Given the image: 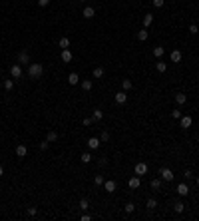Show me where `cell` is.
<instances>
[{
    "instance_id": "obj_1",
    "label": "cell",
    "mask_w": 199,
    "mask_h": 221,
    "mask_svg": "<svg viewBox=\"0 0 199 221\" xmlns=\"http://www.w3.org/2000/svg\"><path fill=\"white\" fill-rule=\"evenodd\" d=\"M42 74H44V66L42 64H28V76L32 80H38Z\"/></svg>"
},
{
    "instance_id": "obj_2",
    "label": "cell",
    "mask_w": 199,
    "mask_h": 221,
    "mask_svg": "<svg viewBox=\"0 0 199 221\" xmlns=\"http://www.w3.org/2000/svg\"><path fill=\"white\" fill-rule=\"evenodd\" d=\"M159 177H161L163 181H171L173 179V171L169 168H161L159 169Z\"/></svg>"
},
{
    "instance_id": "obj_3",
    "label": "cell",
    "mask_w": 199,
    "mask_h": 221,
    "mask_svg": "<svg viewBox=\"0 0 199 221\" xmlns=\"http://www.w3.org/2000/svg\"><path fill=\"white\" fill-rule=\"evenodd\" d=\"M10 76H12L14 80L22 78V64H14V66L10 68Z\"/></svg>"
},
{
    "instance_id": "obj_4",
    "label": "cell",
    "mask_w": 199,
    "mask_h": 221,
    "mask_svg": "<svg viewBox=\"0 0 199 221\" xmlns=\"http://www.w3.org/2000/svg\"><path fill=\"white\" fill-rule=\"evenodd\" d=\"M18 64H30V54H28L26 50L18 52Z\"/></svg>"
},
{
    "instance_id": "obj_5",
    "label": "cell",
    "mask_w": 199,
    "mask_h": 221,
    "mask_svg": "<svg viewBox=\"0 0 199 221\" xmlns=\"http://www.w3.org/2000/svg\"><path fill=\"white\" fill-rule=\"evenodd\" d=\"M127 185L132 189H138L139 185H141V179H139V175H133V177H129V181H127Z\"/></svg>"
},
{
    "instance_id": "obj_6",
    "label": "cell",
    "mask_w": 199,
    "mask_h": 221,
    "mask_svg": "<svg viewBox=\"0 0 199 221\" xmlns=\"http://www.w3.org/2000/svg\"><path fill=\"white\" fill-rule=\"evenodd\" d=\"M26 154H28V147L24 146V143H20V146H16V155H18L20 160H22V157H26Z\"/></svg>"
},
{
    "instance_id": "obj_7",
    "label": "cell",
    "mask_w": 199,
    "mask_h": 221,
    "mask_svg": "<svg viewBox=\"0 0 199 221\" xmlns=\"http://www.w3.org/2000/svg\"><path fill=\"white\" fill-rule=\"evenodd\" d=\"M179 121H181V127H183V130H187V127H191V116H181V118H179Z\"/></svg>"
},
{
    "instance_id": "obj_8",
    "label": "cell",
    "mask_w": 199,
    "mask_h": 221,
    "mask_svg": "<svg viewBox=\"0 0 199 221\" xmlns=\"http://www.w3.org/2000/svg\"><path fill=\"white\" fill-rule=\"evenodd\" d=\"M72 52H70V48H66V50H62V62H66V64H70L72 62Z\"/></svg>"
},
{
    "instance_id": "obj_9",
    "label": "cell",
    "mask_w": 199,
    "mask_h": 221,
    "mask_svg": "<svg viewBox=\"0 0 199 221\" xmlns=\"http://www.w3.org/2000/svg\"><path fill=\"white\" fill-rule=\"evenodd\" d=\"M126 102H127V94H126V90L116 94V104H126Z\"/></svg>"
},
{
    "instance_id": "obj_10",
    "label": "cell",
    "mask_w": 199,
    "mask_h": 221,
    "mask_svg": "<svg viewBox=\"0 0 199 221\" xmlns=\"http://www.w3.org/2000/svg\"><path fill=\"white\" fill-rule=\"evenodd\" d=\"M147 173V163H138L135 165V175H146Z\"/></svg>"
},
{
    "instance_id": "obj_11",
    "label": "cell",
    "mask_w": 199,
    "mask_h": 221,
    "mask_svg": "<svg viewBox=\"0 0 199 221\" xmlns=\"http://www.w3.org/2000/svg\"><path fill=\"white\" fill-rule=\"evenodd\" d=\"M68 84H70V86H76V84H80V76H78L76 72H72L70 76H68Z\"/></svg>"
},
{
    "instance_id": "obj_12",
    "label": "cell",
    "mask_w": 199,
    "mask_h": 221,
    "mask_svg": "<svg viewBox=\"0 0 199 221\" xmlns=\"http://www.w3.org/2000/svg\"><path fill=\"white\" fill-rule=\"evenodd\" d=\"M88 147H90V149H98L100 147V138H90V140H88Z\"/></svg>"
},
{
    "instance_id": "obj_13",
    "label": "cell",
    "mask_w": 199,
    "mask_h": 221,
    "mask_svg": "<svg viewBox=\"0 0 199 221\" xmlns=\"http://www.w3.org/2000/svg\"><path fill=\"white\" fill-rule=\"evenodd\" d=\"M175 191H177V193L181 195V197H183V195H187V193H189V187H187L185 183H179V185H177V189H175Z\"/></svg>"
},
{
    "instance_id": "obj_14",
    "label": "cell",
    "mask_w": 199,
    "mask_h": 221,
    "mask_svg": "<svg viewBox=\"0 0 199 221\" xmlns=\"http://www.w3.org/2000/svg\"><path fill=\"white\" fill-rule=\"evenodd\" d=\"M147 38H149V32H147V28H143V30H139V32H138V40H139V42H146Z\"/></svg>"
},
{
    "instance_id": "obj_15",
    "label": "cell",
    "mask_w": 199,
    "mask_h": 221,
    "mask_svg": "<svg viewBox=\"0 0 199 221\" xmlns=\"http://www.w3.org/2000/svg\"><path fill=\"white\" fill-rule=\"evenodd\" d=\"M94 14H96V10H94L92 6H84V18H94Z\"/></svg>"
},
{
    "instance_id": "obj_16",
    "label": "cell",
    "mask_w": 199,
    "mask_h": 221,
    "mask_svg": "<svg viewBox=\"0 0 199 221\" xmlns=\"http://www.w3.org/2000/svg\"><path fill=\"white\" fill-rule=\"evenodd\" d=\"M181 58H183V56H181V50H171V62L177 64V62H181Z\"/></svg>"
},
{
    "instance_id": "obj_17",
    "label": "cell",
    "mask_w": 199,
    "mask_h": 221,
    "mask_svg": "<svg viewBox=\"0 0 199 221\" xmlns=\"http://www.w3.org/2000/svg\"><path fill=\"white\" fill-rule=\"evenodd\" d=\"M58 46L62 48V50H66V48H70V38H66V36H64V38H60Z\"/></svg>"
},
{
    "instance_id": "obj_18",
    "label": "cell",
    "mask_w": 199,
    "mask_h": 221,
    "mask_svg": "<svg viewBox=\"0 0 199 221\" xmlns=\"http://www.w3.org/2000/svg\"><path fill=\"white\" fill-rule=\"evenodd\" d=\"M92 88H94L92 80H82V90H84V92H90Z\"/></svg>"
},
{
    "instance_id": "obj_19",
    "label": "cell",
    "mask_w": 199,
    "mask_h": 221,
    "mask_svg": "<svg viewBox=\"0 0 199 221\" xmlns=\"http://www.w3.org/2000/svg\"><path fill=\"white\" fill-rule=\"evenodd\" d=\"M94 78H104V74H106V70H104V68L100 66V68H94Z\"/></svg>"
},
{
    "instance_id": "obj_20",
    "label": "cell",
    "mask_w": 199,
    "mask_h": 221,
    "mask_svg": "<svg viewBox=\"0 0 199 221\" xmlns=\"http://www.w3.org/2000/svg\"><path fill=\"white\" fill-rule=\"evenodd\" d=\"M175 102H177L179 106H183V104L187 102V96L185 94H175Z\"/></svg>"
},
{
    "instance_id": "obj_21",
    "label": "cell",
    "mask_w": 199,
    "mask_h": 221,
    "mask_svg": "<svg viewBox=\"0 0 199 221\" xmlns=\"http://www.w3.org/2000/svg\"><path fill=\"white\" fill-rule=\"evenodd\" d=\"M104 185H106V191H110V193H112L113 189H116V181H104Z\"/></svg>"
},
{
    "instance_id": "obj_22",
    "label": "cell",
    "mask_w": 199,
    "mask_h": 221,
    "mask_svg": "<svg viewBox=\"0 0 199 221\" xmlns=\"http://www.w3.org/2000/svg\"><path fill=\"white\" fill-rule=\"evenodd\" d=\"M155 68H157V72H161V74H163V72H165V70H167V64H165V62H163V60H159L157 64H155Z\"/></svg>"
},
{
    "instance_id": "obj_23",
    "label": "cell",
    "mask_w": 199,
    "mask_h": 221,
    "mask_svg": "<svg viewBox=\"0 0 199 221\" xmlns=\"http://www.w3.org/2000/svg\"><path fill=\"white\" fill-rule=\"evenodd\" d=\"M146 205H147V209H155V207H157V199H153V197H149V199L146 201Z\"/></svg>"
},
{
    "instance_id": "obj_24",
    "label": "cell",
    "mask_w": 199,
    "mask_h": 221,
    "mask_svg": "<svg viewBox=\"0 0 199 221\" xmlns=\"http://www.w3.org/2000/svg\"><path fill=\"white\" fill-rule=\"evenodd\" d=\"M46 140L50 141V143H54V141H58V134H56V132H48Z\"/></svg>"
},
{
    "instance_id": "obj_25",
    "label": "cell",
    "mask_w": 199,
    "mask_h": 221,
    "mask_svg": "<svg viewBox=\"0 0 199 221\" xmlns=\"http://www.w3.org/2000/svg\"><path fill=\"white\" fill-rule=\"evenodd\" d=\"M153 56H155V58H161V56H163V46H155V48H153Z\"/></svg>"
},
{
    "instance_id": "obj_26",
    "label": "cell",
    "mask_w": 199,
    "mask_h": 221,
    "mask_svg": "<svg viewBox=\"0 0 199 221\" xmlns=\"http://www.w3.org/2000/svg\"><path fill=\"white\" fill-rule=\"evenodd\" d=\"M151 22H153V14H146V16H143V26L147 28Z\"/></svg>"
},
{
    "instance_id": "obj_27",
    "label": "cell",
    "mask_w": 199,
    "mask_h": 221,
    "mask_svg": "<svg viewBox=\"0 0 199 221\" xmlns=\"http://www.w3.org/2000/svg\"><path fill=\"white\" fill-rule=\"evenodd\" d=\"M151 189H155V191H157V189H161V177H157V179L151 181Z\"/></svg>"
},
{
    "instance_id": "obj_28",
    "label": "cell",
    "mask_w": 199,
    "mask_h": 221,
    "mask_svg": "<svg viewBox=\"0 0 199 221\" xmlns=\"http://www.w3.org/2000/svg\"><path fill=\"white\" fill-rule=\"evenodd\" d=\"M82 161H84V163H90V161H92V154H90V151H84V154H82Z\"/></svg>"
},
{
    "instance_id": "obj_29",
    "label": "cell",
    "mask_w": 199,
    "mask_h": 221,
    "mask_svg": "<svg viewBox=\"0 0 199 221\" xmlns=\"http://www.w3.org/2000/svg\"><path fill=\"white\" fill-rule=\"evenodd\" d=\"M104 175H96V177H94V183H96V185H104Z\"/></svg>"
},
{
    "instance_id": "obj_30",
    "label": "cell",
    "mask_w": 199,
    "mask_h": 221,
    "mask_svg": "<svg viewBox=\"0 0 199 221\" xmlns=\"http://www.w3.org/2000/svg\"><path fill=\"white\" fill-rule=\"evenodd\" d=\"M12 88H14V82H12V80H4V90H8V92H10Z\"/></svg>"
},
{
    "instance_id": "obj_31",
    "label": "cell",
    "mask_w": 199,
    "mask_h": 221,
    "mask_svg": "<svg viewBox=\"0 0 199 221\" xmlns=\"http://www.w3.org/2000/svg\"><path fill=\"white\" fill-rule=\"evenodd\" d=\"M104 118V112L102 110H94V120H102Z\"/></svg>"
},
{
    "instance_id": "obj_32",
    "label": "cell",
    "mask_w": 199,
    "mask_h": 221,
    "mask_svg": "<svg viewBox=\"0 0 199 221\" xmlns=\"http://www.w3.org/2000/svg\"><path fill=\"white\" fill-rule=\"evenodd\" d=\"M175 211H177V213H181V211H183V209H185V205H183V203H181V201H177V203H175Z\"/></svg>"
},
{
    "instance_id": "obj_33",
    "label": "cell",
    "mask_w": 199,
    "mask_h": 221,
    "mask_svg": "<svg viewBox=\"0 0 199 221\" xmlns=\"http://www.w3.org/2000/svg\"><path fill=\"white\" fill-rule=\"evenodd\" d=\"M121 88L124 90H132V80H124L121 82Z\"/></svg>"
},
{
    "instance_id": "obj_34",
    "label": "cell",
    "mask_w": 199,
    "mask_h": 221,
    "mask_svg": "<svg viewBox=\"0 0 199 221\" xmlns=\"http://www.w3.org/2000/svg\"><path fill=\"white\" fill-rule=\"evenodd\" d=\"M110 140V132H102L100 134V141H108Z\"/></svg>"
},
{
    "instance_id": "obj_35",
    "label": "cell",
    "mask_w": 199,
    "mask_h": 221,
    "mask_svg": "<svg viewBox=\"0 0 199 221\" xmlns=\"http://www.w3.org/2000/svg\"><path fill=\"white\" fill-rule=\"evenodd\" d=\"M135 211V205L133 203H126V213H133Z\"/></svg>"
},
{
    "instance_id": "obj_36",
    "label": "cell",
    "mask_w": 199,
    "mask_h": 221,
    "mask_svg": "<svg viewBox=\"0 0 199 221\" xmlns=\"http://www.w3.org/2000/svg\"><path fill=\"white\" fill-rule=\"evenodd\" d=\"M80 207H82V211H86V209L90 207V203H88V199H82V201H80Z\"/></svg>"
},
{
    "instance_id": "obj_37",
    "label": "cell",
    "mask_w": 199,
    "mask_h": 221,
    "mask_svg": "<svg viewBox=\"0 0 199 221\" xmlns=\"http://www.w3.org/2000/svg\"><path fill=\"white\" fill-rule=\"evenodd\" d=\"M48 146H50V141H48V140L40 141V149H42V151H44V149H48Z\"/></svg>"
},
{
    "instance_id": "obj_38",
    "label": "cell",
    "mask_w": 199,
    "mask_h": 221,
    "mask_svg": "<svg viewBox=\"0 0 199 221\" xmlns=\"http://www.w3.org/2000/svg\"><path fill=\"white\" fill-rule=\"evenodd\" d=\"M171 118H173V120H179V118H181V112H179V110H173V112H171Z\"/></svg>"
},
{
    "instance_id": "obj_39",
    "label": "cell",
    "mask_w": 199,
    "mask_h": 221,
    "mask_svg": "<svg viewBox=\"0 0 199 221\" xmlns=\"http://www.w3.org/2000/svg\"><path fill=\"white\" fill-rule=\"evenodd\" d=\"M183 175H185V179H193V177H195L191 169H185V173H183Z\"/></svg>"
},
{
    "instance_id": "obj_40",
    "label": "cell",
    "mask_w": 199,
    "mask_h": 221,
    "mask_svg": "<svg viewBox=\"0 0 199 221\" xmlns=\"http://www.w3.org/2000/svg\"><path fill=\"white\" fill-rule=\"evenodd\" d=\"M189 32H191V34H199V26L191 24V26H189Z\"/></svg>"
},
{
    "instance_id": "obj_41",
    "label": "cell",
    "mask_w": 199,
    "mask_h": 221,
    "mask_svg": "<svg viewBox=\"0 0 199 221\" xmlns=\"http://www.w3.org/2000/svg\"><path fill=\"white\" fill-rule=\"evenodd\" d=\"M163 2H165V0H153V6H155V8H161V6H163Z\"/></svg>"
},
{
    "instance_id": "obj_42",
    "label": "cell",
    "mask_w": 199,
    "mask_h": 221,
    "mask_svg": "<svg viewBox=\"0 0 199 221\" xmlns=\"http://www.w3.org/2000/svg\"><path fill=\"white\" fill-rule=\"evenodd\" d=\"M36 213H38V211H36V207H28V215H30V217H34Z\"/></svg>"
},
{
    "instance_id": "obj_43",
    "label": "cell",
    "mask_w": 199,
    "mask_h": 221,
    "mask_svg": "<svg viewBox=\"0 0 199 221\" xmlns=\"http://www.w3.org/2000/svg\"><path fill=\"white\" fill-rule=\"evenodd\" d=\"M100 161V168H106V165H108V160H106V157H102V160H98Z\"/></svg>"
},
{
    "instance_id": "obj_44",
    "label": "cell",
    "mask_w": 199,
    "mask_h": 221,
    "mask_svg": "<svg viewBox=\"0 0 199 221\" xmlns=\"http://www.w3.org/2000/svg\"><path fill=\"white\" fill-rule=\"evenodd\" d=\"M94 118H84V126H92Z\"/></svg>"
},
{
    "instance_id": "obj_45",
    "label": "cell",
    "mask_w": 199,
    "mask_h": 221,
    "mask_svg": "<svg viewBox=\"0 0 199 221\" xmlns=\"http://www.w3.org/2000/svg\"><path fill=\"white\" fill-rule=\"evenodd\" d=\"M38 4L44 8V6H48V4H50V0H38Z\"/></svg>"
},
{
    "instance_id": "obj_46",
    "label": "cell",
    "mask_w": 199,
    "mask_h": 221,
    "mask_svg": "<svg viewBox=\"0 0 199 221\" xmlns=\"http://www.w3.org/2000/svg\"><path fill=\"white\" fill-rule=\"evenodd\" d=\"M2 175H4V168H2V165H0V177H2Z\"/></svg>"
},
{
    "instance_id": "obj_47",
    "label": "cell",
    "mask_w": 199,
    "mask_h": 221,
    "mask_svg": "<svg viewBox=\"0 0 199 221\" xmlns=\"http://www.w3.org/2000/svg\"><path fill=\"white\" fill-rule=\"evenodd\" d=\"M197 185H199V175H197Z\"/></svg>"
},
{
    "instance_id": "obj_48",
    "label": "cell",
    "mask_w": 199,
    "mask_h": 221,
    "mask_svg": "<svg viewBox=\"0 0 199 221\" xmlns=\"http://www.w3.org/2000/svg\"><path fill=\"white\" fill-rule=\"evenodd\" d=\"M82 2H84V0H82Z\"/></svg>"
}]
</instances>
